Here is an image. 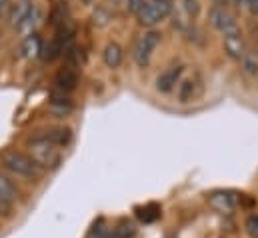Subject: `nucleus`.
<instances>
[{"label":"nucleus","mask_w":258,"mask_h":238,"mask_svg":"<svg viewBox=\"0 0 258 238\" xmlns=\"http://www.w3.org/2000/svg\"><path fill=\"white\" fill-rule=\"evenodd\" d=\"M18 196H20V192H18L16 184L8 178L6 174L0 172V198H2V200H8V202L14 204V202L18 200Z\"/></svg>","instance_id":"20"},{"label":"nucleus","mask_w":258,"mask_h":238,"mask_svg":"<svg viewBox=\"0 0 258 238\" xmlns=\"http://www.w3.org/2000/svg\"><path fill=\"white\" fill-rule=\"evenodd\" d=\"M208 22H210V24H212V28H216L222 36H226V34H234V32H240L238 22H236L234 14H232V12H228V8H218V6L210 8V12H208Z\"/></svg>","instance_id":"5"},{"label":"nucleus","mask_w":258,"mask_h":238,"mask_svg":"<svg viewBox=\"0 0 258 238\" xmlns=\"http://www.w3.org/2000/svg\"><path fill=\"white\" fill-rule=\"evenodd\" d=\"M12 210H14V204L0 198V218H10L12 216Z\"/></svg>","instance_id":"26"},{"label":"nucleus","mask_w":258,"mask_h":238,"mask_svg":"<svg viewBox=\"0 0 258 238\" xmlns=\"http://www.w3.org/2000/svg\"><path fill=\"white\" fill-rule=\"evenodd\" d=\"M160 214H162V210H160L158 204H146L144 208H138V210H136V216H138L140 222H144V224L156 222V220L160 218Z\"/></svg>","instance_id":"21"},{"label":"nucleus","mask_w":258,"mask_h":238,"mask_svg":"<svg viewBox=\"0 0 258 238\" xmlns=\"http://www.w3.org/2000/svg\"><path fill=\"white\" fill-rule=\"evenodd\" d=\"M50 110L58 116V118H64L72 112V102L66 94H60V92H54L52 94V100H50Z\"/></svg>","instance_id":"19"},{"label":"nucleus","mask_w":258,"mask_h":238,"mask_svg":"<svg viewBox=\"0 0 258 238\" xmlns=\"http://www.w3.org/2000/svg\"><path fill=\"white\" fill-rule=\"evenodd\" d=\"M26 148H28V156L44 170V168H56L62 160V152L58 146L50 144L48 140H44L40 134L32 136L28 142H26Z\"/></svg>","instance_id":"2"},{"label":"nucleus","mask_w":258,"mask_h":238,"mask_svg":"<svg viewBox=\"0 0 258 238\" xmlns=\"http://www.w3.org/2000/svg\"><path fill=\"white\" fill-rule=\"evenodd\" d=\"M136 224L128 220V218H122L114 228H108V232L104 234V238H134L136 236Z\"/></svg>","instance_id":"16"},{"label":"nucleus","mask_w":258,"mask_h":238,"mask_svg":"<svg viewBox=\"0 0 258 238\" xmlns=\"http://www.w3.org/2000/svg\"><path fill=\"white\" fill-rule=\"evenodd\" d=\"M34 8V0H18L14 6H10V12H8V20H10V26L16 28L26 16L28 12Z\"/></svg>","instance_id":"12"},{"label":"nucleus","mask_w":258,"mask_h":238,"mask_svg":"<svg viewBox=\"0 0 258 238\" xmlns=\"http://www.w3.org/2000/svg\"><path fill=\"white\" fill-rule=\"evenodd\" d=\"M244 228H246V232L252 238H258V214H252V216L246 218Z\"/></svg>","instance_id":"24"},{"label":"nucleus","mask_w":258,"mask_h":238,"mask_svg":"<svg viewBox=\"0 0 258 238\" xmlns=\"http://www.w3.org/2000/svg\"><path fill=\"white\" fill-rule=\"evenodd\" d=\"M246 42H244V36L242 32H234V34H226L224 36V52L228 54V58L238 60L242 58V54L246 52Z\"/></svg>","instance_id":"10"},{"label":"nucleus","mask_w":258,"mask_h":238,"mask_svg":"<svg viewBox=\"0 0 258 238\" xmlns=\"http://www.w3.org/2000/svg\"><path fill=\"white\" fill-rule=\"evenodd\" d=\"M180 8H182V12H184V16L188 18V22L198 16V12H200V2L198 0H182V4H180Z\"/></svg>","instance_id":"22"},{"label":"nucleus","mask_w":258,"mask_h":238,"mask_svg":"<svg viewBox=\"0 0 258 238\" xmlns=\"http://www.w3.org/2000/svg\"><path fill=\"white\" fill-rule=\"evenodd\" d=\"M214 2V6H218V8H228L230 4H234V0H212Z\"/></svg>","instance_id":"28"},{"label":"nucleus","mask_w":258,"mask_h":238,"mask_svg":"<svg viewBox=\"0 0 258 238\" xmlns=\"http://www.w3.org/2000/svg\"><path fill=\"white\" fill-rule=\"evenodd\" d=\"M200 94V88H198V82L188 78V80H182L178 82V90H176V96H178V102L186 104V102H192L194 98Z\"/></svg>","instance_id":"15"},{"label":"nucleus","mask_w":258,"mask_h":238,"mask_svg":"<svg viewBox=\"0 0 258 238\" xmlns=\"http://www.w3.org/2000/svg\"><path fill=\"white\" fill-rule=\"evenodd\" d=\"M44 140H48L50 144H54V146H68L70 144V140H72V130L70 128H66V126H56V128H48V130H42V132H38Z\"/></svg>","instance_id":"11"},{"label":"nucleus","mask_w":258,"mask_h":238,"mask_svg":"<svg viewBox=\"0 0 258 238\" xmlns=\"http://www.w3.org/2000/svg\"><path fill=\"white\" fill-rule=\"evenodd\" d=\"M0 164L14 176L26 180H38L42 174V168L24 152L20 150H4L0 154Z\"/></svg>","instance_id":"1"},{"label":"nucleus","mask_w":258,"mask_h":238,"mask_svg":"<svg viewBox=\"0 0 258 238\" xmlns=\"http://www.w3.org/2000/svg\"><path fill=\"white\" fill-rule=\"evenodd\" d=\"M10 12V0H0V18Z\"/></svg>","instance_id":"27"},{"label":"nucleus","mask_w":258,"mask_h":238,"mask_svg":"<svg viewBox=\"0 0 258 238\" xmlns=\"http://www.w3.org/2000/svg\"><path fill=\"white\" fill-rule=\"evenodd\" d=\"M122 58H124V52L120 48L118 42H108L104 46V52H102V60L108 68H118L122 64Z\"/></svg>","instance_id":"14"},{"label":"nucleus","mask_w":258,"mask_h":238,"mask_svg":"<svg viewBox=\"0 0 258 238\" xmlns=\"http://www.w3.org/2000/svg\"><path fill=\"white\" fill-rule=\"evenodd\" d=\"M158 44H160V32L158 30H146L144 34H140L132 46V60L136 62V66L146 68L150 64L152 52Z\"/></svg>","instance_id":"4"},{"label":"nucleus","mask_w":258,"mask_h":238,"mask_svg":"<svg viewBox=\"0 0 258 238\" xmlns=\"http://www.w3.org/2000/svg\"><path fill=\"white\" fill-rule=\"evenodd\" d=\"M238 66H240L242 74H246L248 78L258 76V52H254L252 48H246L242 58L238 60Z\"/></svg>","instance_id":"17"},{"label":"nucleus","mask_w":258,"mask_h":238,"mask_svg":"<svg viewBox=\"0 0 258 238\" xmlns=\"http://www.w3.org/2000/svg\"><path fill=\"white\" fill-rule=\"evenodd\" d=\"M208 204L218 212H232L238 206V196L230 190H218V192L210 194Z\"/></svg>","instance_id":"8"},{"label":"nucleus","mask_w":258,"mask_h":238,"mask_svg":"<svg viewBox=\"0 0 258 238\" xmlns=\"http://www.w3.org/2000/svg\"><path fill=\"white\" fill-rule=\"evenodd\" d=\"M40 52H42V38L38 36V32L24 36V40H22V44H20V54H22V58H28V60L36 58Z\"/></svg>","instance_id":"13"},{"label":"nucleus","mask_w":258,"mask_h":238,"mask_svg":"<svg viewBox=\"0 0 258 238\" xmlns=\"http://www.w3.org/2000/svg\"><path fill=\"white\" fill-rule=\"evenodd\" d=\"M114 10L108 6V4H96V8L92 10V24L96 26V28H104L106 24H110V20L114 18Z\"/></svg>","instance_id":"18"},{"label":"nucleus","mask_w":258,"mask_h":238,"mask_svg":"<svg viewBox=\"0 0 258 238\" xmlns=\"http://www.w3.org/2000/svg\"><path fill=\"white\" fill-rule=\"evenodd\" d=\"M50 22L56 24V26L66 24V8L62 6V4L54 6V10H52V14H50Z\"/></svg>","instance_id":"23"},{"label":"nucleus","mask_w":258,"mask_h":238,"mask_svg":"<svg viewBox=\"0 0 258 238\" xmlns=\"http://www.w3.org/2000/svg\"><path fill=\"white\" fill-rule=\"evenodd\" d=\"M52 84H54V92H60V94H66V96L70 92H74L76 86H78V72H76V68H70V66L60 68L56 72Z\"/></svg>","instance_id":"7"},{"label":"nucleus","mask_w":258,"mask_h":238,"mask_svg":"<svg viewBox=\"0 0 258 238\" xmlns=\"http://www.w3.org/2000/svg\"><path fill=\"white\" fill-rule=\"evenodd\" d=\"M172 12H174L172 0H148V2L144 4V8L136 14V18H138V22H140L142 26L152 28V26H156L158 22L166 20Z\"/></svg>","instance_id":"3"},{"label":"nucleus","mask_w":258,"mask_h":238,"mask_svg":"<svg viewBox=\"0 0 258 238\" xmlns=\"http://www.w3.org/2000/svg\"><path fill=\"white\" fill-rule=\"evenodd\" d=\"M148 0H124V4H126V8H128V12L132 14H138L142 8H144V4H146Z\"/></svg>","instance_id":"25"},{"label":"nucleus","mask_w":258,"mask_h":238,"mask_svg":"<svg viewBox=\"0 0 258 238\" xmlns=\"http://www.w3.org/2000/svg\"><path fill=\"white\" fill-rule=\"evenodd\" d=\"M182 64H170L166 66L158 76H156V90L162 92V94H168L176 88V84L180 82V76H182Z\"/></svg>","instance_id":"6"},{"label":"nucleus","mask_w":258,"mask_h":238,"mask_svg":"<svg viewBox=\"0 0 258 238\" xmlns=\"http://www.w3.org/2000/svg\"><path fill=\"white\" fill-rule=\"evenodd\" d=\"M42 18H44V14H42V8L38 6V4H34V8L28 12V16L14 28V32L18 34V36H28V34H34L36 32V28L40 26V22H42Z\"/></svg>","instance_id":"9"},{"label":"nucleus","mask_w":258,"mask_h":238,"mask_svg":"<svg viewBox=\"0 0 258 238\" xmlns=\"http://www.w3.org/2000/svg\"><path fill=\"white\" fill-rule=\"evenodd\" d=\"M82 4H86V6H90V4H94V0H82Z\"/></svg>","instance_id":"29"}]
</instances>
